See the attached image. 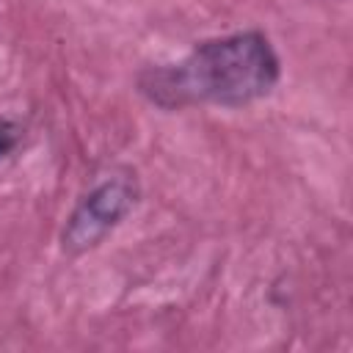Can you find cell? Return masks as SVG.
<instances>
[{"instance_id":"cell-2","label":"cell","mask_w":353,"mask_h":353,"mask_svg":"<svg viewBox=\"0 0 353 353\" xmlns=\"http://www.w3.org/2000/svg\"><path fill=\"white\" fill-rule=\"evenodd\" d=\"M141 201V182L132 168H110L72 207L61 229V251L80 256L94 251Z\"/></svg>"},{"instance_id":"cell-3","label":"cell","mask_w":353,"mask_h":353,"mask_svg":"<svg viewBox=\"0 0 353 353\" xmlns=\"http://www.w3.org/2000/svg\"><path fill=\"white\" fill-rule=\"evenodd\" d=\"M22 132H25V127H22L17 119L0 116V160H3V157H8V154L19 146Z\"/></svg>"},{"instance_id":"cell-1","label":"cell","mask_w":353,"mask_h":353,"mask_svg":"<svg viewBox=\"0 0 353 353\" xmlns=\"http://www.w3.org/2000/svg\"><path fill=\"white\" fill-rule=\"evenodd\" d=\"M281 80V58L262 30H237L199 41L171 63L138 72V94L160 110L201 105L245 108L268 97Z\"/></svg>"}]
</instances>
